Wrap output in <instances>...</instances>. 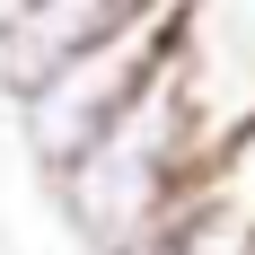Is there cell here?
Segmentation results:
<instances>
[{"label":"cell","instance_id":"cell-1","mask_svg":"<svg viewBox=\"0 0 255 255\" xmlns=\"http://www.w3.org/2000/svg\"><path fill=\"white\" fill-rule=\"evenodd\" d=\"M211 150H220V124H211L203 88H194V35H185V53L150 79V97L44 185H53V203H62V220L88 255H124L141 238L176 229V211H185Z\"/></svg>","mask_w":255,"mask_h":255},{"label":"cell","instance_id":"cell-2","mask_svg":"<svg viewBox=\"0 0 255 255\" xmlns=\"http://www.w3.org/2000/svg\"><path fill=\"white\" fill-rule=\"evenodd\" d=\"M194 9H203V0H167L158 18H141V26H124V35H106V44L71 53L62 71H44V79L18 97L26 158H35L44 176H62L79 150H97L106 132L124 124L141 97H150V79L185 53V35H194Z\"/></svg>","mask_w":255,"mask_h":255},{"label":"cell","instance_id":"cell-3","mask_svg":"<svg viewBox=\"0 0 255 255\" xmlns=\"http://www.w3.org/2000/svg\"><path fill=\"white\" fill-rule=\"evenodd\" d=\"M167 0H9L0 9V88L26 97L44 71H62L71 53L124 35V26L158 18Z\"/></svg>","mask_w":255,"mask_h":255},{"label":"cell","instance_id":"cell-4","mask_svg":"<svg viewBox=\"0 0 255 255\" xmlns=\"http://www.w3.org/2000/svg\"><path fill=\"white\" fill-rule=\"evenodd\" d=\"M0 9H9V0H0Z\"/></svg>","mask_w":255,"mask_h":255}]
</instances>
